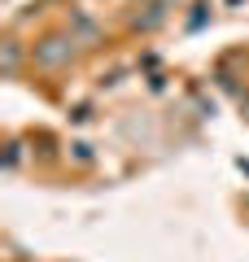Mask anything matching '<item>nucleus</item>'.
I'll return each instance as SVG.
<instances>
[{"label":"nucleus","instance_id":"1","mask_svg":"<svg viewBox=\"0 0 249 262\" xmlns=\"http://www.w3.org/2000/svg\"><path fill=\"white\" fill-rule=\"evenodd\" d=\"M35 66L39 70H61V66H70L74 61V39L70 35H48V39H39L35 44Z\"/></svg>","mask_w":249,"mask_h":262},{"label":"nucleus","instance_id":"2","mask_svg":"<svg viewBox=\"0 0 249 262\" xmlns=\"http://www.w3.org/2000/svg\"><path fill=\"white\" fill-rule=\"evenodd\" d=\"M18 66H22V44L5 39V79H18Z\"/></svg>","mask_w":249,"mask_h":262},{"label":"nucleus","instance_id":"3","mask_svg":"<svg viewBox=\"0 0 249 262\" xmlns=\"http://www.w3.org/2000/svg\"><path fill=\"white\" fill-rule=\"evenodd\" d=\"M74 44H79V39H83V44H88V39H96V22L92 18H74Z\"/></svg>","mask_w":249,"mask_h":262},{"label":"nucleus","instance_id":"4","mask_svg":"<svg viewBox=\"0 0 249 262\" xmlns=\"http://www.w3.org/2000/svg\"><path fill=\"white\" fill-rule=\"evenodd\" d=\"M18 162H22V144H9V153H5V166H18Z\"/></svg>","mask_w":249,"mask_h":262},{"label":"nucleus","instance_id":"5","mask_svg":"<svg viewBox=\"0 0 249 262\" xmlns=\"http://www.w3.org/2000/svg\"><path fill=\"white\" fill-rule=\"evenodd\" d=\"M240 110H249V92H245V96H240Z\"/></svg>","mask_w":249,"mask_h":262}]
</instances>
